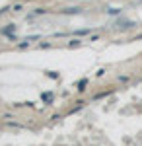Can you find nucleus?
Segmentation results:
<instances>
[{
  "instance_id": "8",
  "label": "nucleus",
  "mask_w": 142,
  "mask_h": 146,
  "mask_svg": "<svg viewBox=\"0 0 142 146\" xmlns=\"http://www.w3.org/2000/svg\"><path fill=\"white\" fill-rule=\"evenodd\" d=\"M41 98H43V101H47V103H53V94L49 92V94H41Z\"/></svg>"
},
{
  "instance_id": "2",
  "label": "nucleus",
  "mask_w": 142,
  "mask_h": 146,
  "mask_svg": "<svg viewBox=\"0 0 142 146\" xmlns=\"http://www.w3.org/2000/svg\"><path fill=\"white\" fill-rule=\"evenodd\" d=\"M14 31H16V23H8L6 27H2V29H0V33H2V35H8V37H10Z\"/></svg>"
},
{
  "instance_id": "5",
  "label": "nucleus",
  "mask_w": 142,
  "mask_h": 146,
  "mask_svg": "<svg viewBox=\"0 0 142 146\" xmlns=\"http://www.w3.org/2000/svg\"><path fill=\"white\" fill-rule=\"evenodd\" d=\"M119 25H121V29H132V27H136V22H129L127 20V22H121Z\"/></svg>"
},
{
  "instance_id": "9",
  "label": "nucleus",
  "mask_w": 142,
  "mask_h": 146,
  "mask_svg": "<svg viewBox=\"0 0 142 146\" xmlns=\"http://www.w3.org/2000/svg\"><path fill=\"white\" fill-rule=\"evenodd\" d=\"M47 8H37V10H35V16H43V14H47Z\"/></svg>"
},
{
  "instance_id": "12",
  "label": "nucleus",
  "mask_w": 142,
  "mask_h": 146,
  "mask_svg": "<svg viewBox=\"0 0 142 146\" xmlns=\"http://www.w3.org/2000/svg\"><path fill=\"white\" fill-rule=\"evenodd\" d=\"M49 47H53L51 43H41V49H49Z\"/></svg>"
},
{
  "instance_id": "4",
  "label": "nucleus",
  "mask_w": 142,
  "mask_h": 146,
  "mask_svg": "<svg viewBox=\"0 0 142 146\" xmlns=\"http://www.w3.org/2000/svg\"><path fill=\"white\" fill-rule=\"evenodd\" d=\"M88 33H92V29H74V31H70V35H76V37H84Z\"/></svg>"
},
{
  "instance_id": "13",
  "label": "nucleus",
  "mask_w": 142,
  "mask_h": 146,
  "mask_svg": "<svg viewBox=\"0 0 142 146\" xmlns=\"http://www.w3.org/2000/svg\"><path fill=\"white\" fill-rule=\"evenodd\" d=\"M140 4H142V0H140Z\"/></svg>"
},
{
  "instance_id": "1",
  "label": "nucleus",
  "mask_w": 142,
  "mask_h": 146,
  "mask_svg": "<svg viewBox=\"0 0 142 146\" xmlns=\"http://www.w3.org/2000/svg\"><path fill=\"white\" fill-rule=\"evenodd\" d=\"M62 16H78V14H82L84 12V8L82 6H66V8H62V10H58Z\"/></svg>"
},
{
  "instance_id": "6",
  "label": "nucleus",
  "mask_w": 142,
  "mask_h": 146,
  "mask_svg": "<svg viewBox=\"0 0 142 146\" xmlns=\"http://www.w3.org/2000/svg\"><path fill=\"white\" fill-rule=\"evenodd\" d=\"M121 12H123V8H107L105 14H109V16H119Z\"/></svg>"
},
{
  "instance_id": "11",
  "label": "nucleus",
  "mask_w": 142,
  "mask_h": 146,
  "mask_svg": "<svg viewBox=\"0 0 142 146\" xmlns=\"http://www.w3.org/2000/svg\"><path fill=\"white\" fill-rule=\"evenodd\" d=\"M12 10H14V12H20V10H22V4H14V6H12Z\"/></svg>"
},
{
  "instance_id": "10",
  "label": "nucleus",
  "mask_w": 142,
  "mask_h": 146,
  "mask_svg": "<svg viewBox=\"0 0 142 146\" xmlns=\"http://www.w3.org/2000/svg\"><path fill=\"white\" fill-rule=\"evenodd\" d=\"M47 76H49V78H53V80H56V78H58V72L51 70V72H47Z\"/></svg>"
},
{
  "instance_id": "3",
  "label": "nucleus",
  "mask_w": 142,
  "mask_h": 146,
  "mask_svg": "<svg viewBox=\"0 0 142 146\" xmlns=\"http://www.w3.org/2000/svg\"><path fill=\"white\" fill-rule=\"evenodd\" d=\"M68 49H76V47H82V39H80V37H74V39H70V41H68Z\"/></svg>"
},
{
  "instance_id": "7",
  "label": "nucleus",
  "mask_w": 142,
  "mask_h": 146,
  "mask_svg": "<svg viewBox=\"0 0 142 146\" xmlns=\"http://www.w3.org/2000/svg\"><path fill=\"white\" fill-rule=\"evenodd\" d=\"M76 86H78V90H80V92H84V90H86V86H88V78H82Z\"/></svg>"
}]
</instances>
